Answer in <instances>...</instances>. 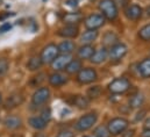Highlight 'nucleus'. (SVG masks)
<instances>
[{
    "instance_id": "f257e3e1",
    "label": "nucleus",
    "mask_w": 150,
    "mask_h": 137,
    "mask_svg": "<svg viewBox=\"0 0 150 137\" xmlns=\"http://www.w3.org/2000/svg\"><path fill=\"white\" fill-rule=\"evenodd\" d=\"M99 11L101 12V14L104 15V18L106 20H115L117 18V6L116 2L114 0H100L99 5Z\"/></svg>"
},
{
    "instance_id": "f03ea898",
    "label": "nucleus",
    "mask_w": 150,
    "mask_h": 137,
    "mask_svg": "<svg viewBox=\"0 0 150 137\" xmlns=\"http://www.w3.org/2000/svg\"><path fill=\"white\" fill-rule=\"evenodd\" d=\"M97 120H98L97 113L94 112L87 113L77 120V122L75 123V129L77 131H86L97 123Z\"/></svg>"
},
{
    "instance_id": "7ed1b4c3",
    "label": "nucleus",
    "mask_w": 150,
    "mask_h": 137,
    "mask_svg": "<svg viewBox=\"0 0 150 137\" xmlns=\"http://www.w3.org/2000/svg\"><path fill=\"white\" fill-rule=\"evenodd\" d=\"M130 81L125 78V77H120V78H115L108 84V91L113 94H122L126 93L129 88H130Z\"/></svg>"
},
{
    "instance_id": "20e7f679",
    "label": "nucleus",
    "mask_w": 150,
    "mask_h": 137,
    "mask_svg": "<svg viewBox=\"0 0 150 137\" xmlns=\"http://www.w3.org/2000/svg\"><path fill=\"white\" fill-rule=\"evenodd\" d=\"M128 124H129L128 120H126L123 117H115L108 122L107 129H108L111 136H117V135L122 134L128 128Z\"/></svg>"
},
{
    "instance_id": "39448f33",
    "label": "nucleus",
    "mask_w": 150,
    "mask_h": 137,
    "mask_svg": "<svg viewBox=\"0 0 150 137\" xmlns=\"http://www.w3.org/2000/svg\"><path fill=\"white\" fill-rule=\"evenodd\" d=\"M106 22V19L104 18L103 14H90L88 16H86L84 19V26L87 29H92V30H97L99 28H101Z\"/></svg>"
},
{
    "instance_id": "423d86ee",
    "label": "nucleus",
    "mask_w": 150,
    "mask_h": 137,
    "mask_svg": "<svg viewBox=\"0 0 150 137\" xmlns=\"http://www.w3.org/2000/svg\"><path fill=\"white\" fill-rule=\"evenodd\" d=\"M59 55V51H58V47L56 44H48L47 47L43 48L40 57H41V61L43 64H51V62Z\"/></svg>"
},
{
    "instance_id": "0eeeda50",
    "label": "nucleus",
    "mask_w": 150,
    "mask_h": 137,
    "mask_svg": "<svg viewBox=\"0 0 150 137\" xmlns=\"http://www.w3.org/2000/svg\"><path fill=\"white\" fill-rule=\"evenodd\" d=\"M127 52H128L127 45L119 42L108 49V58L113 62H117V61H121L127 55Z\"/></svg>"
},
{
    "instance_id": "6e6552de",
    "label": "nucleus",
    "mask_w": 150,
    "mask_h": 137,
    "mask_svg": "<svg viewBox=\"0 0 150 137\" xmlns=\"http://www.w3.org/2000/svg\"><path fill=\"white\" fill-rule=\"evenodd\" d=\"M97 77H98V74L94 68H84L77 73V81L81 85H86V84L93 83L97 79Z\"/></svg>"
},
{
    "instance_id": "1a4fd4ad",
    "label": "nucleus",
    "mask_w": 150,
    "mask_h": 137,
    "mask_svg": "<svg viewBox=\"0 0 150 137\" xmlns=\"http://www.w3.org/2000/svg\"><path fill=\"white\" fill-rule=\"evenodd\" d=\"M49 98H50V90L48 87H40L34 92V94L32 97V103L34 106L40 107L47 102L49 100Z\"/></svg>"
},
{
    "instance_id": "9d476101",
    "label": "nucleus",
    "mask_w": 150,
    "mask_h": 137,
    "mask_svg": "<svg viewBox=\"0 0 150 137\" xmlns=\"http://www.w3.org/2000/svg\"><path fill=\"white\" fill-rule=\"evenodd\" d=\"M72 57L71 55H63V54H59L52 62H51V68L55 71H63L65 70V68L68 66V64L71 62Z\"/></svg>"
},
{
    "instance_id": "9b49d317",
    "label": "nucleus",
    "mask_w": 150,
    "mask_h": 137,
    "mask_svg": "<svg viewBox=\"0 0 150 137\" xmlns=\"http://www.w3.org/2000/svg\"><path fill=\"white\" fill-rule=\"evenodd\" d=\"M143 14V9L141 6L136 5V4H133V5H129L126 7L125 9V15L128 20L130 21H137Z\"/></svg>"
},
{
    "instance_id": "f8f14e48",
    "label": "nucleus",
    "mask_w": 150,
    "mask_h": 137,
    "mask_svg": "<svg viewBox=\"0 0 150 137\" xmlns=\"http://www.w3.org/2000/svg\"><path fill=\"white\" fill-rule=\"evenodd\" d=\"M23 100H25V99H23V95H22L21 93L14 92V93H12V94L6 99L4 106H5L6 109H13V108H16L18 106H20L21 103L23 102Z\"/></svg>"
},
{
    "instance_id": "ddd939ff",
    "label": "nucleus",
    "mask_w": 150,
    "mask_h": 137,
    "mask_svg": "<svg viewBox=\"0 0 150 137\" xmlns=\"http://www.w3.org/2000/svg\"><path fill=\"white\" fill-rule=\"evenodd\" d=\"M78 34H79V28L77 25H65L58 30V36L63 38H75L78 36Z\"/></svg>"
},
{
    "instance_id": "4468645a",
    "label": "nucleus",
    "mask_w": 150,
    "mask_h": 137,
    "mask_svg": "<svg viewBox=\"0 0 150 137\" xmlns=\"http://www.w3.org/2000/svg\"><path fill=\"white\" fill-rule=\"evenodd\" d=\"M68 83V77L61 71H56L49 76V84L54 87H61Z\"/></svg>"
},
{
    "instance_id": "2eb2a0df",
    "label": "nucleus",
    "mask_w": 150,
    "mask_h": 137,
    "mask_svg": "<svg viewBox=\"0 0 150 137\" xmlns=\"http://www.w3.org/2000/svg\"><path fill=\"white\" fill-rule=\"evenodd\" d=\"M108 58V50L105 47H101L100 49L96 50L92 57L90 58V62L93 64H101Z\"/></svg>"
},
{
    "instance_id": "dca6fc26",
    "label": "nucleus",
    "mask_w": 150,
    "mask_h": 137,
    "mask_svg": "<svg viewBox=\"0 0 150 137\" xmlns=\"http://www.w3.org/2000/svg\"><path fill=\"white\" fill-rule=\"evenodd\" d=\"M96 49L92 44H83L78 50H77V56L80 59H90L92 55L94 54Z\"/></svg>"
},
{
    "instance_id": "f3484780",
    "label": "nucleus",
    "mask_w": 150,
    "mask_h": 137,
    "mask_svg": "<svg viewBox=\"0 0 150 137\" xmlns=\"http://www.w3.org/2000/svg\"><path fill=\"white\" fill-rule=\"evenodd\" d=\"M4 124L7 129H11V130H15V129H19L21 126H22V121L19 116H15V115H9L7 116L5 120H4Z\"/></svg>"
},
{
    "instance_id": "a211bd4d",
    "label": "nucleus",
    "mask_w": 150,
    "mask_h": 137,
    "mask_svg": "<svg viewBox=\"0 0 150 137\" xmlns=\"http://www.w3.org/2000/svg\"><path fill=\"white\" fill-rule=\"evenodd\" d=\"M99 33L97 30H92V29H87L86 32H84L80 36V43L83 44H92L97 38H98Z\"/></svg>"
},
{
    "instance_id": "6ab92c4d",
    "label": "nucleus",
    "mask_w": 150,
    "mask_h": 137,
    "mask_svg": "<svg viewBox=\"0 0 150 137\" xmlns=\"http://www.w3.org/2000/svg\"><path fill=\"white\" fill-rule=\"evenodd\" d=\"M28 123L35 130H43L48 126V122L45 120H43L41 116H32V117H29L28 119Z\"/></svg>"
},
{
    "instance_id": "aec40b11",
    "label": "nucleus",
    "mask_w": 150,
    "mask_h": 137,
    "mask_svg": "<svg viewBox=\"0 0 150 137\" xmlns=\"http://www.w3.org/2000/svg\"><path fill=\"white\" fill-rule=\"evenodd\" d=\"M58 51L59 54H63V55H71L76 49V44L72 41H63L62 43H59L58 45Z\"/></svg>"
},
{
    "instance_id": "412c9836",
    "label": "nucleus",
    "mask_w": 150,
    "mask_h": 137,
    "mask_svg": "<svg viewBox=\"0 0 150 137\" xmlns=\"http://www.w3.org/2000/svg\"><path fill=\"white\" fill-rule=\"evenodd\" d=\"M81 68H83L81 61H79V59H71V62L65 68V71H67L68 74H77Z\"/></svg>"
},
{
    "instance_id": "4be33fe9",
    "label": "nucleus",
    "mask_w": 150,
    "mask_h": 137,
    "mask_svg": "<svg viewBox=\"0 0 150 137\" xmlns=\"http://www.w3.org/2000/svg\"><path fill=\"white\" fill-rule=\"evenodd\" d=\"M139 72L142 78H150V58L143 59L139 64Z\"/></svg>"
},
{
    "instance_id": "5701e85b",
    "label": "nucleus",
    "mask_w": 150,
    "mask_h": 137,
    "mask_svg": "<svg viewBox=\"0 0 150 137\" xmlns=\"http://www.w3.org/2000/svg\"><path fill=\"white\" fill-rule=\"evenodd\" d=\"M83 20V15L80 13H68L63 16V21L67 25H77Z\"/></svg>"
},
{
    "instance_id": "b1692460",
    "label": "nucleus",
    "mask_w": 150,
    "mask_h": 137,
    "mask_svg": "<svg viewBox=\"0 0 150 137\" xmlns=\"http://www.w3.org/2000/svg\"><path fill=\"white\" fill-rule=\"evenodd\" d=\"M144 102V95L142 93H135L129 99V107L130 108H140Z\"/></svg>"
},
{
    "instance_id": "393cba45",
    "label": "nucleus",
    "mask_w": 150,
    "mask_h": 137,
    "mask_svg": "<svg viewBox=\"0 0 150 137\" xmlns=\"http://www.w3.org/2000/svg\"><path fill=\"white\" fill-rule=\"evenodd\" d=\"M103 43H104V47H112L114 44L119 43V40H117V36L116 34H114L113 32H107L106 34L104 35L103 37Z\"/></svg>"
},
{
    "instance_id": "a878e982",
    "label": "nucleus",
    "mask_w": 150,
    "mask_h": 137,
    "mask_svg": "<svg viewBox=\"0 0 150 137\" xmlns=\"http://www.w3.org/2000/svg\"><path fill=\"white\" fill-rule=\"evenodd\" d=\"M72 101H74V105L79 109H85L90 105V99L84 95H75Z\"/></svg>"
},
{
    "instance_id": "bb28decb",
    "label": "nucleus",
    "mask_w": 150,
    "mask_h": 137,
    "mask_svg": "<svg viewBox=\"0 0 150 137\" xmlns=\"http://www.w3.org/2000/svg\"><path fill=\"white\" fill-rule=\"evenodd\" d=\"M42 65H43V63H42L40 56H33V57H30L29 61H28V63H27V68H28L29 71H36Z\"/></svg>"
},
{
    "instance_id": "cd10ccee",
    "label": "nucleus",
    "mask_w": 150,
    "mask_h": 137,
    "mask_svg": "<svg viewBox=\"0 0 150 137\" xmlns=\"http://www.w3.org/2000/svg\"><path fill=\"white\" fill-rule=\"evenodd\" d=\"M139 37H140L142 41H146V42L150 41V23L143 26V27L139 30Z\"/></svg>"
},
{
    "instance_id": "c85d7f7f",
    "label": "nucleus",
    "mask_w": 150,
    "mask_h": 137,
    "mask_svg": "<svg viewBox=\"0 0 150 137\" xmlns=\"http://www.w3.org/2000/svg\"><path fill=\"white\" fill-rule=\"evenodd\" d=\"M94 137H111V134L107 129V127H104V126H99L94 129L93 131Z\"/></svg>"
},
{
    "instance_id": "c756f323",
    "label": "nucleus",
    "mask_w": 150,
    "mask_h": 137,
    "mask_svg": "<svg viewBox=\"0 0 150 137\" xmlns=\"http://www.w3.org/2000/svg\"><path fill=\"white\" fill-rule=\"evenodd\" d=\"M101 92H103L101 87L97 85V86H93V87L88 88V91H87V95H88L90 99H97V98L100 97Z\"/></svg>"
},
{
    "instance_id": "7c9ffc66",
    "label": "nucleus",
    "mask_w": 150,
    "mask_h": 137,
    "mask_svg": "<svg viewBox=\"0 0 150 137\" xmlns=\"http://www.w3.org/2000/svg\"><path fill=\"white\" fill-rule=\"evenodd\" d=\"M44 80H45V74H44V73H38V76H35V77H33V78L30 79L29 85L33 86V87H38V86H40Z\"/></svg>"
},
{
    "instance_id": "2f4dec72",
    "label": "nucleus",
    "mask_w": 150,
    "mask_h": 137,
    "mask_svg": "<svg viewBox=\"0 0 150 137\" xmlns=\"http://www.w3.org/2000/svg\"><path fill=\"white\" fill-rule=\"evenodd\" d=\"M9 68V63L6 58H0V77L5 76Z\"/></svg>"
},
{
    "instance_id": "473e14b6",
    "label": "nucleus",
    "mask_w": 150,
    "mask_h": 137,
    "mask_svg": "<svg viewBox=\"0 0 150 137\" xmlns=\"http://www.w3.org/2000/svg\"><path fill=\"white\" fill-rule=\"evenodd\" d=\"M40 116H41L43 120H45L47 122H49L50 119H51V110H50V108H44V109L41 112Z\"/></svg>"
},
{
    "instance_id": "72a5a7b5",
    "label": "nucleus",
    "mask_w": 150,
    "mask_h": 137,
    "mask_svg": "<svg viewBox=\"0 0 150 137\" xmlns=\"http://www.w3.org/2000/svg\"><path fill=\"white\" fill-rule=\"evenodd\" d=\"M75 133L72 131V130H69V129H63V130H61L58 134H57V136L56 137H75Z\"/></svg>"
},
{
    "instance_id": "f704fd0d",
    "label": "nucleus",
    "mask_w": 150,
    "mask_h": 137,
    "mask_svg": "<svg viewBox=\"0 0 150 137\" xmlns=\"http://www.w3.org/2000/svg\"><path fill=\"white\" fill-rule=\"evenodd\" d=\"M11 29H12V25L8 23V22H5L0 26V34H5V33L9 32Z\"/></svg>"
},
{
    "instance_id": "c9c22d12",
    "label": "nucleus",
    "mask_w": 150,
    "mask_h": 137,
    "mask_svg": "<svg viewBox=\"0 0 150 137\" xmlns=\"http://www.w3.org/2000/svg\"><path fill=\"white\" fill-rule=\"evenodd\" d=\"M134 134H135V130L134 129H126L121 135H122V137H134Z\"/></svg>"
},
{
    "instance_id": "e433bc0d",
    "label": "nucleus",
    "mask_w": 150,
    "mask_h": 137,
    "mask_svg": "<svg viewBox=\"0 0 150 137\" xmlns=\"http://www.w3.org/2000/svg\"><path fill=\"white\" fill-rule=\"evenodd\" d=\"M146 114H147V110H144V109H143V110H140V112H139V113L136 114V117H135V121H136V122H139V121H141V120H142V119H143V117L146 116Z\"/></svg>"
},
{
    "instance_id": "4c0bfd02",
    "label": "nucleus",
    "mask_w": 150,
    "mask_h": 137,
    "mask_svg": "<svg viewBox=\"0 0 150 137\" xmlns=\"http://www.w3.org/2000/svg\"><path fill=\"white\" fill-rule=\"evenodd\" d=\"M67 4H68V6H70V7H77L78 1H77V0H67Z\"/></svg>"
},
{
    "instance_id": "58836bf2",
    "label": "nucleus",
    "mask_w": 150,
    "mask_h": 137,
    "mask_svg": "<svg viewBox=\"0 0 150 137\" xmlns=\"http://www.w3.org/2000/svg\"><path fill=\"white\" fill-rule=\"evenodd\" d=\"M143 127H144V130H146V129H150V117H148V119L144 121Z\"/></svg>"
},
{
    "instance_id": "ea45409f",
    "label": "nucleus",
    "mask_w": 150,
    "mask_h": 137,
    "mask_svg": "<svg viewBox=\"0 0 150 137\" xmlns=\"http://www.w3.org/2000/svg\"><path fill=\"white\" fill-rule=\"evenodd\" d=\"M141 137H150V129L143 130V133L141 134Z\"/></svg>"
},
{
    "instance_id": "a19ab883",
    "label": "nucleus",
    "mask_w": 150,
    "mask_h": 137,
    "mask_svg": "<svg viewBox=\"0 0 150 137\" xmlns=\"http://www.w3.org/2000/svg\"><path fill=\"white\" fill-rule=\"evenodd\" d=\"M13 15H14V13H6V14H4V15L0 16V20H5L6 18H8V16H13Z\"/></svg>"
},
{
    "instance_id": "79ce46f5",
    "label": "nucleus",
    "mask_w": 150,
    "mask_h": 137,
    "mask_svg": "<svg viewBox=\"0 0 150 137\" xmlns=\"http://www.w3.org/2000/svg\"><path fill=\"white\" fill-rule=\"evenodd\" d=\"M144 13H146V16H147V18H150V5L149 6H147V8H146Z\"/></svg>"
},
{
    "instance_id": "37998d69",
    "label": "nucleus",
    "mask_w": 150,
    "mask_h": 137,
    "mask_svg": "<svg viewBox=\"0 0 150 137\" xmlns=\"http://www.w3.org/2000/svg\"><path fill=\"white\" fill-rule=\"evenodd\" d=\"M34 137H48L44 133H36L35 135H34Z\"/></svg>"
},
{
    "instance_id": "c03bdc74",
    "label": "nucleus",
    "mask_w": 150,
    "mask_h": 137,
    "mask_svg": "<svg viewBox=\"0 0 150 137\" xmlns=\"http://www.w3.org/2000/svg\"><path fill=\"white\" fill-rule=\"evenodd\" d=\"M0 103H1V94H0Z\"/></svg>"
},
{
    "instance_id": "a18cd8bd",
    "label": "nucleus",
    "mask_w": 150,
    "mask_h": 137,
    "mask_svg": "<svg viewBox=\"0 0 150 137\" xmlns=\"http://www.w3.org/2000/svg\"><path fill=\"white\" fill-rule=\"evenodd\" d=\"M84 137H94V136H84Z\"/></svg>"
},
{
    "instance_id": "49530a36",
    "label": "nucleus",
    "mask_w": 150,
    "mask_h": 137,
    "mask_svg": "<svg viewBox=\"0 0 150 137\" xmlns=\"http://www.w3.org/2000/svg\"><path fill=\"white\" fill-rule=\"evenodd\" d=\"M90 1H92V2H93V1H96V0H90Z\"/></svg>"
},
{
    "instance_id": "de8ad7c7",
    "label": "nucleus",
    "mask_w": 150,
    "mask_h": 137,
    "mask_svg": "<svg viewBox=\"0 0 150 137\" xmlns=\"http://www.w3.org/2000/svg\"><path fill=\"white\" fill-rule=\"evenodd\" d=\"M43 1H45V0H43Z\"/></svg>"
}]
</instances>
